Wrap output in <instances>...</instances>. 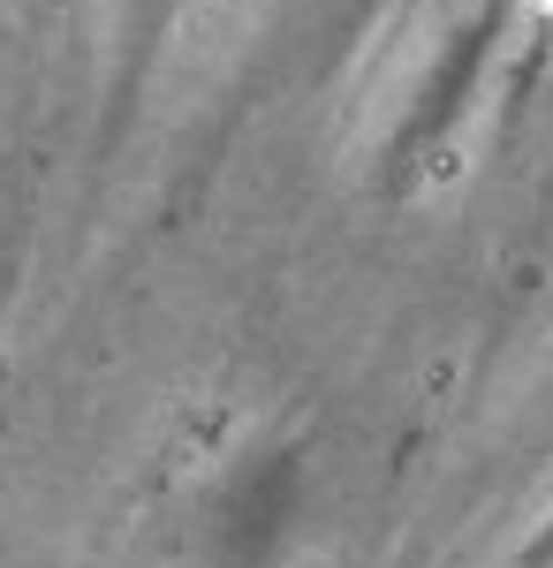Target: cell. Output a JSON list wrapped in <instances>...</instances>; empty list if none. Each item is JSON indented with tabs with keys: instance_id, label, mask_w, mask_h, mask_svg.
<instances>
[{
	"instance_id": "obj_3",
	"label": "cell",
	"mask_w": 553,
	"mask_h": 568,
	"mask_svg": "<svg viewBox=\"0 0 553 568\" xmlns=\"http://www.w3.org/2000/svg\"><path fill=\"white\" fill-rule=\"evenodd\" d=\"M174 8H182V0H114V31H122V45L129 53H152L160 31L174 23Z\"/></svg>"
},
{
	"instance_id": "obj_2",
	"label": "cell",
	"mask_w": 553,
	"mask_h": 568,
	"mask_svg": "<svg viewBox=\"0 0 553 568\" xmlns=\"http://www.w3.org/2000/svg\"><path fill=\"white\" fill-rule=\"evenodd\" d=\"M380 8H386V0H303V23H311V39H319V45H349Z\"/></svg>"
},
{
	"instance_id": "obj_1",
	"label": "cell",
	"mask_w": 553,
	"mask_h": 568,
	"mask_svg": "<svg viewBox=\"0 0 553 568\" xmlns=\"http://www.w3.org/2000/svg\"><path fill=\"white\" fill-rule=\"evenodd\" d=\"M289 516H296V463L273 455L265 470H251V478L220 500V524H213L220 561H258V554L289 530Z\"/></svg>"
}]
</instances>
